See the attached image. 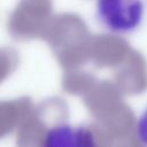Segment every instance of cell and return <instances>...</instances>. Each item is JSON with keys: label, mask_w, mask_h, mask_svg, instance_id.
I'll return each instance as SVG.
<instances>
[{"label": "cell", "mask_w": 147, "mask_h": 147, "mask_svg": "<svg viewBox=\"0 0 147 147\" xmlns=\"http://www.w3.org/2000/svg\"><path fill=\"white\" fill-rule=\"evenodd\" d=\"M144 16V0H95V18L111 33L126 34L136 31Z\"/></svg>", "instance_id": "obj_1"}, {"label": "cell", "mask_w": 147, "mask_h": 147, "mask_svg": "<svg viewBox=\"0 0 147 147\" xmlns=\"http://www.w3.org/2000/svg\"><path fill=\"white\" fill-rule=\"evenodd\" d=\"M39 147H99L94 133L82 124L59 123L49 127Z\"/></svg>", "instance_id": "obj_2"}, {"label": "cell", "mask_w": 147, "mask_h": 147, "mask_svg": "<svg viewBox=\"0 0 147 147\" xmlns=\"http://www.w3.org/2000/svg\"><path fill=\"white\" fill-rule=\"evenodd\" d=\"M136 134H137L139 142L144 147H147V107L142 110V113L139 115L137 119Z\"/></svg>", "instance_id": "obj_3"}]
</instances>
